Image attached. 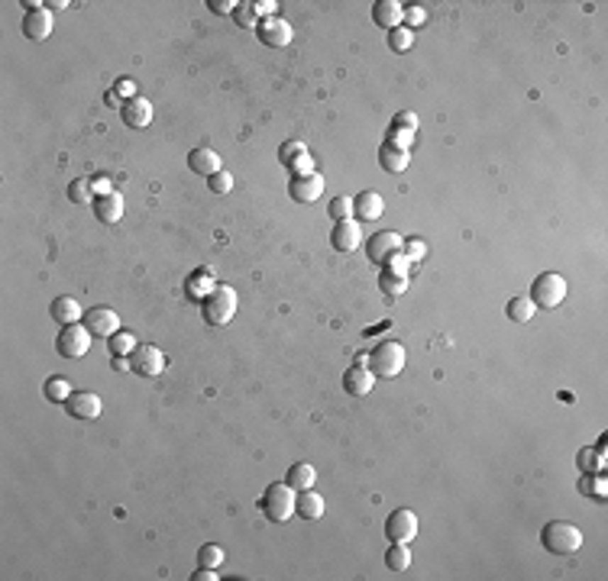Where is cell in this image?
Wrapping results in <instances>:
<instances>
[{"instance_id": "25", "label": "cell", "mask_w": 608, "mask_h": 581, "mask_svg": "<svg viewBox=\"0 0 608 581\" xmlns=\"http://www.w3.org/2000/svg\"><path fill=\"white\" fill-rule=\"evenodd\" d=\"M97 220H104V223H117L120 217H123V197L114 191V194L107 197H97Z\"/></svg>"}, {"instance_id": "24", "label": "cell", "mask_w": 608, "mask_h": 581, "mask_svg": "<svg viewBox=\"0 0 608 581\" xmlns=\"http://www.w3.org/2000/svg\"><path fill=\"white\" fill-rule=\"evenodd\" d=\"M379 162H382V168H385V171L398 174V171H404V168H408L411 155H408V149H395V145L385 142L379 149Z\"/></svg>"}, {"instance_id": "21", "label": "cell", "mask_w": 608, "mask_h": 581, "mask_svg": "<svg viewBox=\"0 0 608 581\" xmlns=\"http://www.w3.org/2000/svg\"><path fill=\"white\" fill-rule=\"evenodd\" d=\"M353 213H356L359 220H379L382 213H385V201H382V194H375V191H363V194H356V201H353Z\"/></svg>"}, {"instance_id": "45", "label": "cell", "mask_w": 608, "mask_h": 581, "mask_svg": "<svg viewBox=\"0 0 608 581\" xmlns=\"http://www.w3.org/2000/svg\"><path fill=\"white\" fill-rule=\"evenodd\" d=\"M207 7L214 10L217 16H233V10H236V0H207Z\"/></svg>"}, {"instance_id": "12", "label": "cell", "mask_w": 608, "mask_h": 581, "mask_svg": "<svg viewBox=\"0 0 608 581\" xmlns=\"http://www.w3.org/2000/svg\"><path fill=\"white\" fill-rule=\"evenodd\" d=\"M68 414L74 417V420H97L101 417V410H104V404H101V397L97 394H91V391H74L72 397H68Z\"/></svg>"}, {"instance_id": "42", "label": "cell", "mask_w": 608, "mask_h": 581, "mask_svg": "<svg viewBox=\"0 0 608 581\" xmlns=\"http://www.w3.org/2000/svg\"><path fill=\"white\" fill-rule=\"evenodd\" d=\"M402 252L408 255L411 261H421V259L427 255V246H424L421 239H404V249H402Z\"/></svg>"}, {"instance_id": "22", "label": "cell", "mask_w": 608, "mask_h": 581, "mask_svg": "<svg viewBox=\"0 0 608 581\" xmlns=\"http://www.w3.org/2000/svg\"><path fill=\"white\" fill-rule=\"evenodd\" d=\"M324 510H327V504H324V497L317 491H298V504H294V514L304 517V520H321Z\"/></svg>"}, {"instance_id": "29", "label": "cell", "mask_w": 608, "mask_h": 581, "mask_svg": "<svg viewBox=\"0 0 608 581\" xmlns=\"http://www.w3.org/2000/svg\"><path fill=\"white\" fill-rule=\"evenodd\" d=\"M136 349H140V342H136V336H133V333H126V329H123V333H114V336H110V352H114V356L130 359Z\"/></svg>"}, {"instance_id": "51", "label": "cell", "mask_w": 608, "mask_h": 581, "mask_svg": "<svg viewBox=\"0 0 608 581\" xmlns=\"http://www.w3.org/2000/svg\"><path fill=\"white\" fill-rule=\"evenodd\" d=\"M107 103H110V107H123V103H120V97L114 94V91H107Z\"/></svg>"}, {"instance_id": "37", "label": "cell", "mask_w": 608, "mask_h": 581, "mask_svg": "<svg viewBox=\"0 0 608 581\" xmlns=\"http://www.w3.org/2000/svg\"><path fill=\"white\" fill-rule=\"evenodd\" d=\"M207 188H211L214 194H230V191H233V174L220 168L217 174H211V178H207Z\"/></svg>"}, {"instance_id": "4", "label": "cell", "mask_w": 608, "mask_h": 581, "mask_svg": "<svg viewBox=\"0 0 608 581\" xmlns=\"http://www.w3.org/2000/svg\"><path fill=\"white\" fill-rule=\"evenodd\" d=\"M369 371L372 375H382V378H395L398 371L404 368V362H408V352H404V346L402 342H395V339H385V342H379V346L369 352Z\"/></svg>"}, {"instance_id": "46", "label": "cell", "mask_w": 608, "mask_h": 581, "mask_svg": "<svg viewBox=\"0 0 608 581\" xmlns=\"http://www.w3.org/2000/svg\"><path fill=\"white\" fill-rule=\"evenodd\" d=\"M424 20H427L424 7H408V10H404V23H408V29L421 26V23H424Z\"/></svg>"}, {"instance_id": "7", "label": "cell", "mask_w": 608, "mask_h": 581, "mask_svg": "<svg viewBox=\"0 0 608 581\" xmlns=\"http://www.w3.org/2000/svg\"><path fill=\"white\" fill-rule=\"evenodd\" d=\"M256 36H259V43L269 45V49H285V45L294 39V33H292V23L288 20H282V16H269V20H259Z\"/></svg>"}, {"instance_id": "30", "label": "cell", "mask_w": 608, "mask_h": 581, "mask_svg": "<svg viewBox=\"0 0 608 581\" xmlns=\"http://www.w3.org/2000/svg\"><path fill=\"white\" fill-rule=\"evenodd\" d=\"M45 397L49 400H55V404H68V397H72V385H68L65 378H49V381H45Z\"/></svg>"}, {"instance_id": "28", "label": "cell", "mask_w": 608, "mask_h": 581, "mask_svg": "<svg viewBox=\"0 0 608 581\" xmlns=\"http://www.w3.org/2000/svg\"><path fill=\"white\" fill-rule=\"evenodd\" d=\"M534 310L537 307H534V300L531 298H512L508 300V307H505V313L514 320V323H528V320L534 317Z\"/></svg>"}, {"instance_id": "39", "label": "cell", "mask_w": 608, "mask_h": 581, "mask_svg": "<svg viewBox=\"0 0 608 581\" xmlns=\"http://www.w3.org/2000/svg\"><path fill=\"white\" fill-rule=\"evenodd\" d=\"M385 265H389V269H385V271H392V275H402V278H408V271H411V265H414V261H411L404 252H395L389 261H385Z\"/></svg>"}, {"instance_id": "9", "label": "cell", "mask_w": 608, "mask_h": 581, "mask_svg": "<svg viewBox=\"0 0 608 581\" xmlns=\"http://www.w3.org/2000/svg\"><path fill=\"white\" fill-rule=\"evenodd\" d=\"M385 533H389L392 543H411V539L418 536V517H414V510H408V507L395 510L385 520Z\"/></svg>"}, {"instance_id": "38", "label": "cell", "mask_w": 608, "mask_h": 581, "mask_svg": "<svg viewBox=\"0 0 608 581\" xmlns=\"http://www.w3.org/2000/svg\"><path fill=\"white\" fill-rule=\"evenodd\" d=\"M389 145H395V149H411V145H414V132L402 130V126H392L389 130Z\"/></svg>"}, {"instance_id": "3", "label": "cell", "mask_w": 608, "mask_h": 581, "mask_svg": "<svg viewBox=\"0 0 608 581\" xmlns=\"http://www.w3.org/2000/svg\"><path fill=\"white\" fill-rule=\"evenodd\" d=\"M294 504H298V491H294L288 481H275V485L265 487L262 494V514L269 517L272 523H288L294 517Z\"/></svg>"}, {"instance_id": "17", "label": "cell", "mask_w": 608, "mask_h": 581, "mask_svg": "<svg viewBox=\"0 0 608 581\" xmlns=\"http://www.w3.org/2000/svg\"><path fill=\"white\" fill-rule=\"evenodd\" d=\"M372 385H375V375H372L369 368H363V362H356L353 368H346V375H343V388H346V394L366 397V394L372 391Z\"/></svg>"}, {"instance_id": "40", "label": "cell", "mask_w": 608, "mask_h": 581, "mask_svg": "<svg viewBox=\"0 0 608 581\" xmlns=\"http://www.w3.org/2000/svg\"><path fill=\"white\" fill-rule=\"evenodd\" d=\"M288 168H292L294 178H308V174H314V159H311V155L304 152V155H298V159H294Z\"/></svg>"}, {"instance_id": "8", "label": "cell", "mask_w": 608, "mask_h": 581, "mask_svg": "<svg viewBox=\"0 0 608 581\" xmlns=\"http://www.w3.org/2000/svg\"><path fill=\"white\" fill-rule=\"evenodd\" d=\"M402 249H404V236H398V232H392V230L375 232L372 239L366 242V255H369V261H375V265H385V261H389L395 252H402Z\"/></svg>"}, {"instance_id": "18", "label": "cell", "mask_w": 608, "mask_h": 581, "mask_svg": "<svg viewBox=\"0 0 608 581\" xmlns=\"http://www.w3.org/2000/svg\"><path fill=\"white\" fill-rule=\"evenodd\" d=\"M23 33L33 43H43V39L52 36V10H36V13H26L23 20Z\"/></svg>"}, {"instance_id": "32", "label": "cell", "mask_w": 608, "mask_h": 581, "mask_svg": "<svg viewBox=\"0 0 608 581\" xmlns=\"http://www.w3.org/2000/svg\"><path fill=\"white\" fill-rule=\"evenodd\" d=\"M198 565H204V568H220V565H223V549H220V546H214V543L201 546Z\"/></svg>"}, {"instance_id": "34", "label": "cell", "mask_w": 608, "mask_h": 581, "mask_svg": "<svg viewBox=\"0 0 608 581\" xmlns=\"http://www.w3.org/2000/svg\"><path fill=\"white\" fill-rule=\"evenodd\" d=\"M379 284H382V290H385V294H392V298H398V294H404V290H408V278L392 275V271H382Z\"/></svg>"}, {"instance_id": "41", "label": "cell", "mask_w": 608, "mask_h": 581, "mask_svg": "<svg viewBox=\"0 0 608 581\" xmlns=\"http://www.w3.org/2000/svg\"><path fill=\"white\" fill-rule=\"evenodd\" d=\"M304 152H308V149H304V142H285L279 149V162H282V165H292V162L298 159V155H304Z\"/></svg>"}, {"instance_id": "10", "label": "cell", "mask_w": 608, "mask_h": 581, "mask_svg": "<svg viewBox=\"0 0 608 581\" xmlns=\"http://www.w3.org/2000/svg\"><path fill=\"white\" fill-rule=\"evenodd\" d=\"M130 362H133V371L143 375V378H155V375H162V368H165V356H162V349H155V346H140L130 356Z\"/></svg>"}, {"instance_id": "6", "label": "cell", "mask_w": 608, "mask_h": 581, "mask_svg": "<svg viewBox=\"0 0 608 581\" xmlns=\"http://www.w3.org/2000/svg\"><path fill=\"white\" fill-rule=\"evenodd\" d=\"M91 336H94V333H91L88 327H81V323H72V327L62 329V336H59V342H55V349H59V356H62V359H81V356H88Z\"/></svg>"}, {"instance_id": "33", "label": "cell", "mask_w": 608, "mask_h": 581, "mask_svg": "<svg viewBox=\"0 0 608 581\" xmlns=\"http://www.w3.org/2000/svg\"><path fill=\"white\" fill-rule=\"evenodd\" d=\"M389 45H392V52H408L411 45H414V33H411L408 26L392 29V33H389Z\"/></svg>"}, {"instance_id": "50", "label": "cell", "mask_w": 608, "mask_h": 581, "mask_svg": "<svg viewBox=\"0 0 608 581\" xmlns=\"http://www.w3.org/2000/svg\"><path fill=\"white\" fill-rule=\"evenodd\" d=\"M114 368L117 371H133V362L130 359H123V356H114Z\"/></svg>"}, {"instance_id": "14", "label": "cell", "mask_w": 608, "mask_h": 581, "mask_svg": "<svg viewBox=\"0 0 608 581\" xmlns=\"http://www.w3.org/2000/svg\"><path fill=\"white\" fill-rule=\"evenodd\" d=\"M120 113H123V123L133 126V130H143V126L153 123V103H149L146 97H133V101H126L123 107H120Z\"/></svg>"}, {"instance_id": "19", "label": "cell", "mask_w": 608, "mask_h": 581, "mask_svg": "<svg viewBox=\"0 0 608 581\" xmlns=\"http://www.w3.org/2000/svg\"><path fill=\"white\" fill-rule=\"evenodd\" d=\"M52 320L55 323H62V327H72V323H81L84 320V310H81V304L74 298H55L49 307Z\"/></svg>"}, {"instance_id": "31", "label": "cell", "mask_w": 608, "mask_h": 581, "mask_svg": "<svg viewBox=\"0 0 608 581\" xmlns=\"http://www.w3.org/2000/svg\"><path fill=\"white\" fill-rule=\"evenodd\" d=\"M91 197H94V191H91L88 178H74V181L68 184V201L72 203H88Z\"/></svg>"}, {"instance_id": "5", "label": "cell", "mask_w": 608, "mask_h": 581, "mask_svg": "<svg viewBox=\"0 0 608 581\" xmlns=\"http://www.w3.org/2000/svg\"><path fill=\"white\" fill-rule=\"evenodd\" d=\"M566 298V281L563 275H557V271H543V275L534 278V284H531V300H534V307H543V310H553V307H560Z\"/></svg>"}, {"instance_id": "1", "label": "cell", "mask_w": 608, "mask_h": 581, "mask_svg": "<svg viewBox=\"0 0 608 581\" xmlns=\"http://www.w3.org/2000/svg\"><path fill=\"white\" fill-rule=\"evenodd\" d=\"M541 546L553 555H573L582 546V533L570 520H550L541 530Z\"/></svg>"}, {"instance_id": "15", "label": "cell", "mask_w": 608, "mask_h": 581, "mask_svg": "<svg viewBox=\"0 0 608 581\" xmlns=\"http://www.w3.org/2000/svg\"><path fill=\"white\" fill-rule=\"evenodd\" d=\"M372 20H375V26H382V29H398V26H404V7L398 4V0H379L372 7Z\"/></svg>"}, {"instance_id": "2", "label": "cell", "mask_w": 608, "mask_h": 581, "mask_svg": "<svg viewBox=\"0 0 608 581\" xmlns=\"http://www.w3.org/2000/svg\"><path fill=\"white\" fill-rule=\"evenodd\" d=\"M236 304H240V300H236V290L230 288V284H217V288L201 300V313H204V320L211 327H227L230 320L236 317Z\"/></svg>"}, {"instance_id": "47", "label": "cell", "mask_w": 608, "mask_h": 581, "mask_svg": "<svg viewBox=\"0 0 608 581\" xmlns=\"http://www.w3.org/2000/svg\"><path fill=\"white\" fill-rule=\"evenodd\" d=\"M275 0H259V4H253V10H256V16H262V20H269V16H279L275 13Z\"/></svg>"}, {"instance_id": "44", "label": "cell", "mask_w": 608, "mask_h": 581, "mask_svg": "<svg viewBox=\"0 0 608 581\" xmlns=\"http://www.w3.org/2000/svg\"><path fill=\"white\" fill-rule=\"evenodd\" d=\"M114 94H117V97H126V101H133V97H136V81L120 78L117 84H114Z\"/></svg>"}, {"instance_id": "27", "label": "cell", "mask_w": 608, "mask_h": 581, "mask_svg": "<svg viewBox=\"0 0 608 581\" xmlns=\"http://www.w3.org/2000/svg\"><path fill=\"white\" fill-rule=\"evenodd\" d=\"M385 565H389L392 572H408V565H411L408 543H392V549L385 552Z\"/></svg>"}, {"instance_id": "52", "label": "cell", "mask_w": 608, "mask_h": 581, "mask_svg": "<svg viewBox=\"0 0 608 581\" xmlns=\"http://www.w3.org/2000/svg\"><path fill=\"white\" fill-rule=\"evenodd\" d=\"M62 7H68L65 0H52V4H45V10H62Z\"/></svg>"}, {"instance_id": "36", "label": "cell", "mask_w": 608, "mask_h": 581, "mask_svg": "<svg viewBox=\"0 0 608 581\" xmlns=\"http://www.w3.org/2000/svg\"><path fill=\"white\" fill-rule=\"evenodd\" d=\"M327 213L333 220H353V197H333V201H330V207H327Z\"/></svg>"}, {"instance_id": "20", "label": "cell", "mask_w": 608, "mask_h": 581, "mask_svg": "<svg viewBox=\"0 0 608 581\" xmlns=\"http://www.w3.org/2000/svg\"><path fill=\"white\" fill-rule=\"evenodd\" d=\"M188 168H191L194 174H204V178H211V174H217L223 165H220V155L214 152V149H207V145H204V149H191Z\"/></svg>"}, {"instance_id": "11", "label": "cell", "mask_w": 608, "mask_h": 581, "mask_svg": "<svg viewBox=\"0 0 608 581\" xmlns=\"http://www.w3.org/2000/svg\"><path fill=\"white\" fill-rule=\"evenodd\" d=\"M84 327H88L94 336L110 339L114 333H120V317H117V310H110V307H94V310L84 313Z\"/></svg>"}, {"instance_id": "35", "label": "cell", "mask_w": 608, "mask_h": 581, "mask_svg": "<svg viewBox=\"0 0 608 581\" xmlns=\"http://www.w3.org/2000/svg\"><path fill=\"white\" fill-rule=\"evenodd\" d=\"M233 20L240 29H256L259 26V16H256V10H253V4H236Z\"/></svg>"}, {"instance_id": "43", "label": "cell", "mask_w": 608, "mask_h": 581, "mask_svg": "<svg viewBox=\"0 0 608 581\" xmlns=\"http://www.w3.org/2000/svg\"><path fill=\"white\" fill-rule=\"evenodd\" d=\"M91 191H94V197H107V194H114V181H110L107 174L91 178Z\"/></svg>"}, {"instance_id": "26", "label": "cell", "mask_w": 608, "mask_h": 581, "mask_svg": "<svg viewBox=\"0 0 608 581\" xmlns=\"http://www.w3.org/2000/svg\"><path fill=\"white\" fill-rule=\"evenodd\" d=\"M314 478H317V472L308 462H298V465L288 468V485H292L294 491H308V487L314 485Z\"/></svg>"}, {"instance_id": "48", "label": "cell", "mask_w": 608, "mask_h": 581, "mask_svg": "<svg viewBox=\"0 0 608 581\" xmlns=\"http://www.w3.org/2000/svg\"><path fill=\"white\" fill-rule=\"evenodd\" d=\"M395 126H402V130H411V132H414V130H418V116H414V113H398V116H395Z\"/></svg>"}, {"instance_id": "13", "label": "cell", "mask_w": 608, "mask_h": 581, "mask_svg": "<svg viewBox=\"0 0 608 581\" xmlns=\"http://www.w3.org/2000/svg\"><path fill=\"white\" fill-rule=\"evenodd\" d=\"M363 242V232H359V223L356 220H340L330 232V246L337 252H356V246Z\"/></svg>"}, {"instance_id": "49", "label": "cell", "mask_w": 608, "mask_h": 581, "mask_svg": "<svg viewBox=\"0 0 608 581\" xmlns=\"http://www.w3.org/2000/svg\"><path fill=\"white\" fill-rule=\"evenodd\" d=\"M191 578H194V581H217L220 575H217V568H204V565H201L198 572L191 575Z\"/></svg>"}, {"instance_id": "23", "label": "cell", "mask_w": 608, "mask_h": 581, "mask_svg": "<svg viewBox=\"0 0 608 581\" xmlns=\"http://www.w3.org/2000/svg\"><path fill=\"white\" fill-rule=\"evenodd\" d=\"M217 288V281H214V275L207 269H201V271H194V275L188 278V284H184V294H188L191 300H204L207 294H211V290Z\"/></svg>"}, {"instance_id": "16", "label": "cell", "mask_w": 608, "mask_h": 581, "mask_svg": "<svg viewBox=\"0 0 608 581\" xmlns=\"http://www.w3.org/2000/svg\"><path fill=\"white\" fill-rule=\"evenodd\" d=\"M292 201H298V203H314L317 197L324 194V178L321 174H308V178H292Z\"/></svg>"}]
</instances>
